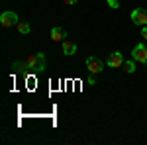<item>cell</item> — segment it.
I'll return each mask as SVG.
<instances>
[{
    "label": "cell",
    "instance_id": "3",
    "mask_svg": "<svg viewBox=\"0 0 147 145\" xmlns=\"http://www.w3.org/2000/svg\"><path fill=\"white\" fill-rule=\"evenodd\" d=\"M131 22L139 26V28H143L147 26V10L145 8H136V10L131 12Z\"/></svg>",
    "mask_w": 147,
    "mask_h": 145
},
{
    "label": "cell",
    "instance_id": "4",
    "mask_svg": "<svg viewBox=\"0 0 147 145\" xmlns=\"http://www.w3.org/2000/svg\"><path fill=\"white\" fill-rule=\"evenodd\" d=\"M131 59H136L137 63H147V47L143 43H137L131 49Z\"/></svg>",
    "mask_w": 147,
    "mask_h": 145
},
{
    "label": "cell",
    "instance_id": "1",
    "mask_svg": "<svg viewBox=\"0 0 147 145\" xmlns=\"http://www.w3.org/2000/svg\"><path fill=\"white\" fill-rule=\"evenodd\" d=\"M24 69L32 71V73H35V75L43 73V71L47 69V57H45V53H34V55H30L26 61H24Z\"/></svg>",
    "mask_w": 147,
    "mask_h": 145
},
{
    "label": "cell",
    "instance_id": "9",
    "mask_svg": "<svg viewBox=\"0 0 147 145\" xmlns=\"http://www.w3.org/2000/svg\"><path fill=\"white\" fill-rule=\"evenodd\" d=\"M16 30L20 32V34H30L32 32V26H30V22H18V26H16Z\"/></svg>",
    "mask_w": 147,
    "mask_h": 145
},
{
    "label": "cell",
    "instance_id": "13",
    "mask_svg": "<svg viewBox=\"0 0 147 145\" xmlns=\"http://www.w3.org/2000/svg\"><path fill=\"white\" fill-rule=\"evenodd\" d=\"M63 2H65V4H67V6H75V4H77V2H79V0H63Z\"/></svg>",
    "mask_w": 147,
    "mask_h": 145
},
{
    "label": "cell",
    "instance_id": "14",
    "mask_svg": "<svg viewBox=\"0 0 147 145\" xmlns=\"http://www.w3.org/2000/svg\"><path fill=\"white\" fill-rule=\"evenodd\" d=\"M145 10H147V8H145Z\"/></svg>",
    "mask_w": 147,
    "mask_h": 145
},
{
    "label": "cell",
    "instance_id": "2",
    "mask_svg": "<svg viewBox=\"0 0 147 145\" xmlns=\"http://www.w3.org/2000/svg\"><path fill=\"white\" fill-rule=\"evenodd\" d=\"M18 14L16 12H12V10H8V12H2V16H0V26L2 28H12V26H18Z\"/></svg>",
    "mask_w": 147,
    "mask_h": 145
},
{
    "label": "cell",
    "instance_id": "6",
    "mask_svg": "<svg viewBox=\"0 0 147 145\" xmlns=\"http://www.w3.org/2000/svg\"><path fill=\"white\" fill-rule=\"evenodd\" d=\"M124 63H125V61H124V55H122L120 51H114L112 55L106 59V65H108V67H112V69L124 67Z\"/></svg>",
    "mask_w": 147,
    "mask_h": 145
},
{
    "label": "cell",
    "instance_id": "5",
    "mask_svg": "<svg viewBox=\"0 0 147 145\" xmlns=\"http://www.w3.org/2000/svg\"><path fill=\"white\" fill-rule=\"evenodd\" d=\"M86 69L90 71L92 75H96V73H100L104 69V61L98 59V57H86Z\"/></svg>",
    "mask_w": 147,
    "mask_h": 145
},
{
    "label": "cell",
    "instance_id": "7",
    "mask_svg": "<svg viewBox=\"0 0 147 145\" xmlns=\"http://www.w3.org/2000/svg\"><path fill=\"white\" fill-rule=\"evenodd\" d=\"M61 43H63V45H61V51H63L65 55H75V53H77V49H79L75 41H69V39L61 41Z\"/></svg>",
    "mask_w": 147,
    "mask_h": 145
},
{
    "label": "cell",
    "instance_id": "8",
    "mask_svg": "<svg viewBox=\"0 0 147 145\" xmlns=\"http://www.w3.org/2000/svg\"><path fill=\"white\" fill-rule=\"evenodd\" d=\"M51 39L57 41V43H59V41H65V39H67V32H65L63 28H53V30H51Z\"/></svg>",
    "mask_w": 147,
    "mask_h": 145
},
{
    "label": "cell",
    "instance_id": "12",
    "mask_svg": "<svg viewBox=\"0 0 147 145\" xmlns=\"http://www.w3.org/2000/svg\"><path fill=\"white\" fill-rule=\"evenodd\" d=\"M141 37H143V39H147V26H143V28H141Z\"/></svg>",
    "mask_w": 147,
    "mask_h": 145
},
{
    "label": "cell",
    "instance_id": "10",
    "mask_svg": "<svg viewBox=\"0 0 147 145\" xmlns=\"http://www.w3.org/2000/svg\"><path fill=\"white\" fill-rule=\"evenodd\" d=\"M124 71L127 73V75L136 73V59H131V61H125V63H124Z\"/></svg>",
    "mask_w": 147,
    "mask_h": 145
},
{
    "label": "cell",
    "instance_id": "11",
    "mask_svg": "<svg viewBox=\"0 0 147 145\" xmlns=\"http://www.w3.org/2000/svg\"><path fill=\"white\" fill-rule=\"evenodd\" d=\"M108 2V6L112 8V10H118L120 8V0H106Z\"/></svg>",
    "mask_w": 147,
    "mask_h": 145
}]
</instances>
